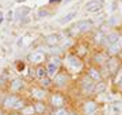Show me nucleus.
<instances>
[{"mask_svg":"<svg viewBox=\"0 0 122 115\" xmlns=\"http://www.w3.org/2000/svg\"><path fill=\"white\" fill-rule=\"evenodd\" d=\"M94 30H95V23H94V20H91V19H81V20H77V22L69 24L64 30V33L69 38L79 39V38H83V37L91 34Z\"/></svg>","mask_w":122,"mask_h":115,"instance_id":"1","label":"nucleus"},{"mask_svg":"<svg viewBox=\"0 0 122 115\" xmlns=\"http://www.w3.org/2000/svg\"><path fill=\"white\" fill-rule=\"evenodd\" d=\"M90 52H91L90 42L86 41V39H81V38L76 39L75 45L72 46V49H71V53H73L75 56H77V57L80 58V60H83V61L88 57Z\"/></svg>","mask_w":122,"mask_h":115,"instance_id":"2","label":"nucleus"},{"mask_svg":"<svg viewBox=\"0 0 122 115\" xmlns=\"http://www.w3.org/2000/svg\"><path fill=\"white\" fill-rule=\"evenodd\" d=\"M109 57L110 54L106 50V48H96L91 54V65H95V67L102 69L105 67L106 61L109 60Z\"/></svg>","mask_w":122,"mask_h":115,"instance_id":"3","label":"nucleus"},{"mask_svg":"<svg viewBox=\"0 0 122 115\" xmlns=\"http://www.w3.org/2000/svg\"><path fill=\"white\" fill-rule=\"evenodd\" d=\"M71 73L68 71H65V69H60L58 71V73H57L54 77L52 79V87H54V88H57L58 91L62 88H65L66 85L71 83Z\"/></svg>","mask_w":122,"mask_h":115,"instance_id":"4","label":"nucleus"},{"mask_svg":"<svg viewBox=\"0 0 122 115\" xmlns=\"http://www.w3.org/2000/svg\"><path fill=\"white\" fill-rule=\"evenodd\" d=\"M48 104L50 108L56 110V108H61V107H65L66 104V97L65 95L61 92V91H53L49 93L48 96Z\"/></svg>","mask_w":122,"mask_h":115,"instance_id":"5","label":"nucleus"},{"mask_svg":"<svg viewBox=\"0 0 122 115\" xmlns=\"http://www.w3.org/2000/svg\"><path fill=\"white\" fill-rule=\"evenodd\" d=\"M61 58L57 57V56H52L49 57L45 62V68H46V76L53 79L54 76L58 73V71L61 69Z\"/></svg>","mask_w":122,"mask_h":115,"instance_id":"6","label":"nucleus"},{"mask_svg":"<svg viewBox=\"0 0 122 115\" xmlns=\"http://www.w3.org/2000/svg\"><path fill=\"white\" fill-rule=\"evenodd\" d=\"M103 68H106V71L109 72V76L113 77V76L122 68L121 58L118 57V56H110L109 60L106 61V64H105V67H103Z\"/></svg>","mask_w":122,"mask_h":115,"instance_id":"7","label":"nucleus"},{"mask_svg":"<svg viewBox=\"0 0 122 115\" xmlns=\"http://www.w3.org/2000/svg\"><path fill=\"white\" fill-rule=\"evenodd\" d=\"M84 75L87 76V77H90L94 83H99V81H103V80H105V76H103L102 69L95 67V65H90V67L86 68Z\"/></svg>","mask_w":122,"mask_h":115,"instance_id":"8","label":"nucleus"},{"mask_svg":"<svg viewBox=\"0 0 122 115\" xmlns=\"http://www.w3.org/2000/svg\"><path fill=\"white\" fill-rule=\"evenodd\" d=\"M79 87L81 89V92L87 93V95H92V93H95V88H96V83H94L90 77L84 75L80 81H79Z\"/></svg>","mask_w":122,"mask_h":115,"instance_id":"9","label":"nucleus"},{"mask_svg":"<svg viewBox=\"0 0 122 115\" xmlns=\"http://www.w3.org/2000/svg\"><path fill=\"white\" fill-rule=\"evenodd\" d=\"M66 64L69 65L72 72H80L84 68V61L80 60L77 56H75L73 53H68V56H66Z\"/></svg>","mask_w":122,"mask_h":115,"instance_id":"10","label":"nucleus"},{"mask_svg":"<svg viewBox=\"0 0 122 115\" xmlns=\"http://www.w3.org/2000/svg\"><path fill=\"white\" fill-rule=\"evenodd\" d=\"M44 42L48 48H57L62 42V35L60 33H50L44 37Z\"/></svg>","mask_w":122,"mask_h":115,"instance_id":"11","label":"nucleus"},{"mask_svg":"<svg viewBox=\"0 0 122 115\" xmlns=\"http://www.w3.org/2000/svg\"><path fill=\"white\" fill-rule=\"evenodd\" d=\"M29 62H30L31 65H34V67H38V65H44L46 60H48V56L44 53V52H33V53L29 54V57H27Z\"/></svg>","mask_w":122,"mask_h":115,"instance_id":"12","label":"nucleus"},{"mask_svg":"<svg viewBox=\"0 0 122 115\" xmlns=\"http://www.w3.org/2000/svg\"><path fill=\"white\" fill-rule=\"evenodd\" d=\"M98 108H99V103L96 102V100H94V99H91V97L86 99L84 103L81 104V111H83L84 115L94 114V112L98 111Z\"/></svg>","mask_w":122,"mask_h":115,"instance_id":"13","label":"nucleus"},{"mask_svg":"<svg viewBox=\"0 0 122 115\" xmlns=\"http://www.w3.org/2000/svg\"><path fill=\"white\" fill-rule=\"evenodd\" d=\"M22 97L19 96V93H8L7 96L4 97V100H3V108L4 110H14V107H15V104H16L19 100H20Z\"/></svg>","mask_w":122,"mask_h":115,"instance_id":"14","label":"nucleus"},{"mask_svg":"<svg viewBox=\"0 0 122 115\" xmlns=\"http://www.w3.org/2000/svg\"><path fill=\"white\" fill-rule=\"evenodd\" d=\"M103 1H100V0H90L88 3H86L84 5V10L87 11V12H91V14H96L102 11L103 10Z\"/></svg>","mask_w":122,"mask_h":115,"instance_id":"15","label":"nucleus"},{"mask_svg":"<svg viewBox=\"0 0 122 115\" xmlns=\"http://www.w3.org/2000/svg\"><path fill=\"white\" fill-rule=\"evenodd\" d=\"M49 96L48 89H44L42 87H34L31 88V97L34 100H41V102H45V99Z\"/></svg>","mask_w":122,"mask_h":115,"instance_id":"16","label":"nucleus"},{"mask_svg":"<svg viewBox=\"0 0 122 115\" xmlns=\"http://www.w3.org/2000/svg\"><path fill=\"white\" fill-rule=\"evenodd\" d=\"M25 89V81L22 79H12L10 81V91L11 93H19Z\"/></svg>","mask_w":122,"mask_h":115,"instance_id":"17","label":"nucleus"},{"mask_svg":"<svg viewBox=\"0 0 122 115\" xmlns=\"http://www.w3.org/2000/svg\"><path fill=\"white\" fill-rule=\"evenodd\" d=\"M33 107H34L35 115H45L49 110V104L45 102H41V100H35L33 103Z\"/></svg>","mask_w":122,"mask_h":115,"instance_id":"18","label":"nucleus"},{"mask_svg":"<svg viewBox=\"0 0 122 115\" xmlns=\"http://www.w3.org/2000/svg\"><path fill=\"white\" fill-rule=\"evenodd\" d=\"M34 76H35V79L38 80H42L45 79V77H48L46 76V68H45V64L44 65H38V67H35L34 68Z\"/></svg>","mask_w":122,"mask_h":115,"instance_id":"19","label":"nucleus"},{"mask_svg":"<svg viewBox=\"0 0 122 115\" xmlns=\"http://www.w3.org/2000/svg\"><path fill=\"white\" fill-rule=\"evenodd\" d=\"M22 115H35V111H34V107H33V104H29L27 103L26 106L23 107L22 110L19 111Z\"/></svg>","mask_w":122,"mask_h":115,"instance_id":"20","label":"nucleus"},{"mask_svg":"<svg viewBox=\"0 0 122 115\" xmlns=\"http://www.w3.org/2000/svg\"><path fill=\"white\" fill-rule=\"evenodd\" d=\"M39 87H42L44 89H50L52 88V79L50 77H45V79L39 80Z\"/></svg>","mask_w":122,"mask_h":115,"instance_id":"21","label":"nucleus"},{"mask_svg":"<svg viewBox=\"0 0 122 115\" xmlns=\"http://www.w3.org/2000/svg\"><path fill=\"white\" fill-rule=\"evenodd\" d=\"M69 114V110L66 107H61V108H56V110L52 111V115H68Z\"/></svg>","mask_w":122,"mask_h":115,"instance_id":"22","label":"nucleus"},{"mask_svg":"<svg viewBox=\"0 0 122 115\" xmlns=\"http://www.w3.org/2000/svg\"><path fill=\"white\" fill-rule=\"evenodd\" d=\"M103 91H106V84H105V80H103V81H99V83H96L95 93H102Z\"/></svg>","mask_w":122,"mask_h":115,"instance_id":"23","label":"nucleus"},{"mask_svg":"<svg viewBox=\"0 0 122 115\" xmlns=\"http://www.w3.org/2000/svg\"><path fill=\"white\" fill-rule=\"evenodd\" d=\"M68 115H80V114H79L77 111H75V110H71V111H69V114H68Z\"/></svg>","mask_w":122,"mask_h":115,"instance_id":"24","label":"nucleus"},{"mask_svg":"<svg viewBox=\"0 0 122 115\" xmlns=\"http://www.w3.org/2000/svg\"><path fill=\"white\" fill-rule=\"evenodd\" d=\"M8 115H22V114H20L19 111H11V112H10Z\"/></svg>","mask_w":122,"mask_h":115,"instance_id":"25","label":"nucleus"},{"mask_svg":"<svg viewBox=\"0 0 122 115\" xmlns=\"http://www.w3.org/2000/svg\"><path fill=\"white\" fill-rule=\"evenodd\" d=\"M114 87H117L118 89H121V91H122V80H121V81H119V83H118L117 85H114Z\"/></svg>","mask_w":122,"mask_h":115,"instance_id":"26","label":"nucleus"},{"mask_svg":"<svg viewBox=\"0 0 122 115\" xmlns=\"http://www.w3.org/2000/svg\"><path fill=\"white\" fill-rule=\"evenodd\" d=\"M119 33H121V37H122V29H121V30H119Z\"/></svg>","mask_w":122,"mask_h":115,"instance_id":"27","label":"nucleus"},{"mask_svg":"<svg viewBox=\"0 0 122 115\" xmlns=\"http://www.w3.org/2000/svg\"><path fill=\"white\" fill-rule=\"evenodd\" d=\"M114 1H118V0H114Z\"/></svg>","mask_w":122,"mask_h":115,"instance_id":"28","label":"nucleus"}]
</instances>
